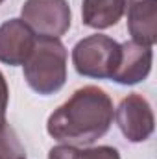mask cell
<instances>
[{
	"mask_svg": "<svg viewBox=\"0 0 157 159\" xmlns=\"http://www.w3.org/2000/svg\"><path fill=\"white\" fill-rule=\"evenodd\" d=\"M113 117L115 107L109 94L100 87L85 85L48 117L46 131L63 144L85 146L109 131Z\"/></svg>",
	"mask_w": 157,
	"mask_h": 159,
	"instance_id": "cell-1",
	"label": "cell"
},
{
	"mask_svg": "<svg viewBox=\"0 0 157 159\" xmlns=\"http://www.w3.org/2000/svg\"><path fill=\"white\" fill-rule=\"evenodd\" d=\"M24 80L39 94H54L67 81V50L59 39L39 37L26 59Z\"/></svg>",
	"mask_w": 157,
	"mask_h": 159,
	"instance_id": "cell-2",
	"label": "cell"
},
{
	"mask_svg": "<svg viewBox=\"0 0 157 159\" xmlns=\"http://www.w3.org/2000/svg\"><path fill=\"white\" fill-rule=\"evenodd\" d=\"M118 59L120 44L102 34L89 35L72 48V63L79 74L87 78H111Z\"/></svg>",
	"mask_w": 157,
	"mask_h": 159,
	"instance_id": "cell-3",
	"label": "cell"
},
{
	"mask_svg": "<svg viewBox=\"0 0 157 159\" xmlns=\"http://www.w3.org/2000/svg\"><path fill=\"white\" fill-rule=\"evenodd\" d=\"M22 20L41 37L59 39L70 28V6L67 0H26Z\"/></svg>",
	"mask_w": 157,
	"mask_h": 159,
	"instance_id": "cell-4",
	"label": "cell"
},
{
	"mask_svg": "<svg viewBox=\"0 0 157 159\" xmlns=\"http://www.w3.org/2000/svg\"><path fill=\"white\" fill-rule=\"evenodd\" d=\"M115 119L124 137L131 143H142L150 139L155 128L152 106L142 94L137 93H131L126 98H122L115 111Z\"/></svg>",
	"mask_w": 157,
	"mask_h": 159,
	"instance_id": "cell-5",
	"label": "cell"
},
{
	"mask_svg": "<svg viewBox=\"0 0 157 159\" xmlns=\"http://www.w3.org/2000/svg\"><path fill=\"white\" fill-rule=\"evenodd\" d=\"M35 41L32 28L22 19L6 20L0 26V61L11 67L24 65L35 46Z\"/></svg>",
	"mask_w": 157,
	"mask_h": 159,
	"instance_id": "cell-6",
	"label": "cell"
},
{
	"mask_svg": "<svg viewBox=\"0 0 157 159\" xmlns=\"http://www.w3.org/2000/svg\"><path fill=\"white\" fill-rule=\"evenodd\" d=\"M152 59H154L152 46L128 41L120 44V59L111 80L122 85H135L148 78L152 70Z\"/></svg>",
	"mask_w": 157,
	"mask_h": 159,
	"instance_id": "cell-7",
	"label": "cell"
},
{
	"mask_svg": "<svg viewBox=\"0 0 157 159\" xmlns=\"http://www.w3.org/2000/svg\"><path fill=\"white\" fill-rule=\"evenodd\" d=\"M128 30L135 43L154 46L157 41V0H133L128 7Z\"/></svg>",
	"mask_w": 157,
	"mask_h": 159,
	"instance_id": "cell-8",
	"label": "cell"
},
{
	"mask_svg": "<svg viewBox=\"0 0 157 159\" xmlns=\"http://www.w3.org/2000/svg\"><path fill=\"white\" fill-rule=\"evenodd\" d=\"M126 0H83L81 19L83 24L94 30H105L115 26L126 13Z\"/></svg>",
	"mask_w": 157,
	"mask_h": 159,
	"instance_id": "cell-9",
	"label": "cell"
},
{
	"mask_svg": "<svg viewBox=\"0 0 157 159\" xmlns=\"http://www.w3.org/2000/svg\"><path fill=\"white\" fill-rule=\"evenodd\" d=\"M48 159H120L113 146H94V148H78L70 144L54 146Z\"/></svg>",
	"mask_w": 157,
	"mask_h": 159,
	"instance_id": "cell-10",
	"label": "cell"
},
{
	"mask_svg": "<svg viewBox=\"0 0 157 159\" xmlns=\"http://www.w3.org/2000/svg\"><path fill=\"white\" fill-rule=\"evenodd\" d=\"M0 159H26L24 146L6 120H0Z\"/></svg>",
	"mask_w": 157,
	"mask_h": 159,
	"instance_id": "cell-11",
	"label": "cell"
},
{
	"mask_svg": "<svg viewBox=\"0 0 157 159\" xmlns=\"http://www.w3.org/2000/svg\"><path fill=\"white\" fill-rule=\"evenodd\" d=\"M7 100H9V89L4 74L0 72V120H4L6 117V109H7Z\"/></svg>",
	"mask_w": 157,
	"mask_h": 159,
	"instance_id": "cell-12",
	"label": "cell"
},
{
	"mask_svg": "<svg viewBox=\"0 0 157 159\" xmlns=\"http://www.w3.org/2000/svg\"><path fill=\"white\" fill-rule=\"evenodd\" d=\"M2 2H4V0H0V4H2Z\"/></svg>",
	"mask_w": 157,
	"mask_h": 159,
	"instance_id": "cell-13",
	"label": "cell"
}]
</instances>
